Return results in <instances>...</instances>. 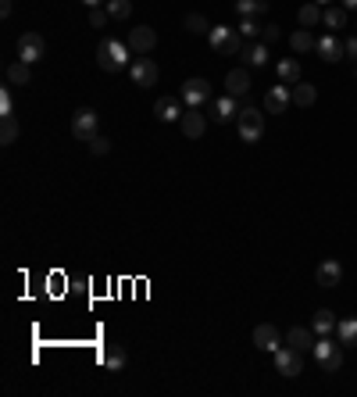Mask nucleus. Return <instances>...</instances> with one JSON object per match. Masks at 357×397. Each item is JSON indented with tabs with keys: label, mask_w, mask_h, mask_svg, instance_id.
Masks as SVG:
<instances>
[{
	"label": "nucleus",
	"mask_w": 357,
	"mask_h": 397,
	"mask_svg": "<svg viewBox=\"0 0 357 397\" xmlns=\"http://www.w3.org/2000/svg\"><path fill=\"white\" fill-rule=\"evenodd\" d=\"M236 11H240L243 18L265 15V11H268V0H236Z\"/></svg>",
	"instance_id": "cd10ccee"
},
{
	"label": "nucleus",
	"mask_w": 357,
	"mask_h": 397,
	"mask_svg": "<svg viewBox=\"0 0 357 397\" xmlns=\"http://www.w3.org/2000/svg\"><path fill=\"white\" fill-rule=\"evenodd\" d=\"M261 29H265V25H258L254 18H243V22H240V36H243V40H258Z\"/></svg>",
	"instance_id": "f704fd0d"
},
{
	"label": "nucleus",
	"mask_w": 357,
	"mask_h": 397,
	"mask_svg": "<svg viewBox=\"0 0 357 397\" xmlns=\"http://www.w3.org/2000/svg\"><path fill=\"white\" fill-rule=\"evenodd\" d=\"M29 79H32V72H29V65H25V61L8 65V83H11V86H29Z\"/></svg>",
	"instance_id": "bb28decb"
},
{
	"label": "nucleus",
	"mask_w": 357,
	"mask_h": 397,
	"mask_svg": "<svg viewBox=\"0 0 357 397\" xmlns=\"http://www.w3.org/2000/svg\"><path fill=\"white\" fill-rule=\"evenodd\" d=\"M136 54H150L154 47H157V32L150 29V25H136L133 32H129V40H126Z\"/></svg>",
	"instance_id": "f8f14e48"
},
{
	"label": "nucleus",
	"mask_w": 357,
	"mask_h": 397,
	"mask_svg": "<svg viewBox=\"0 0 357 397\" xmlns=\"http://www.w3.org/2000/svg\"><path fill=\"white\" fill-rule=\"evenodd\" d=\"M315 279H318V287H336V283L343 279V265H339L336 258H325V261L318 265Z\"/></svg>",
	"instance_id": "a211bd4d"
},
{
	"label": "nucleus",
	"mask_w": 357,
	"mask_h": 397,
	"mask_svg": "<svg viewBox=\"0 0 357 397\" xmlns=\"http://www.w3.org/2000/svg\"><path fill=\"white\" fill-rule=\"evenodd\" d=\"M178 97H183V104L186 107H204L207 100H211V83L207 79H186L183 83V93H178Z\"/></svg>",
	"instance_id": "6e6552de"
},
{
	"label": "nucleus",
	"mask_w": 357,
	"mask_h": 397,
	"mask_svg": "<svg viewBox=\"0 0 357 397\" xmlns=\"http://www.w3.org/2000/svg\"><path fill=\"white\" fill-rule=\"evenodd\" d=\"M104 369H107V372H122V369H126V348H118V344L107 348V351H104Z\"/></svg>",
	"instance_id": "a878e982"
},
{
	"label": "nucleus",
	"mask_w": 357,
	"mask_h": 397,
	"mask_svg": "<svg viewBox=\"0 0 357 397\" xmlns=\"http://www.w3.org/2000/svg\"><path fill=\"white\" fill-rule=\"evenodd\" d=\"M90 150H93V154H107V150H111V140H107V136H100V133H97V136H93V140H90Z\"/></svg>",
	"instance_id": "e433bc0d"
},
{
	"label": "nucleus",
	"mask_w": 357,
	"mask_h": 397,
	"mask_svg": "<svg viewBox=\"0 0 357 397\" xmlns=\"http://www.w3.org/2000/svg\"><path fill=\"white\" fill-rule=\"evenodd\" d=\"M289 47H293L296 54H308V50H318V43H315V36H311L308 29H296V32L289 36Z\"/></svg>",
	"instance_id": "393cba45"
},
{
	"label": "nucleus",
	"mask_w": 357,
	"mask_h": 397,
	"mask_svg": "<svg viewBox=\"0 0 357 397\" xmlns=\"http://www.w3.org/2000/svg\"><path fill=\"white\" fill-rule=\"evenodd\" d=\"M322 22H325L329 29H343V25H346V8H325V11H322Z\"/></svg>",
	"instance_id": "7c9ffc66"
},
{
	"label": "nucleus",
	"mask_w": 357,
	"mask_h": 397,
	"mask_svg": "<svg viewBox=\"0 0 357 397\" xmlns=\"http://www.w3.org/2000/svg\"><path fill=\"white\" fill-rule=\"evenodd\" d=\"M275 369H279L286 379L301 376V372H304V355L296 351V348H289V344H286V348H279V351H275Z\"/></svg>",
	"instance_id": "0eeeda50"
},
{
	"label": "nucleus",
	"mask_w": 357,
	"mask_h": 397,
	"mask_svg": "<svg viewBox=\"0 0 357 397\" xmlns=\"http://www.w3.org/2000/svg\"><path fill=\"white\" fill-rule=\"evenodd\" d=\"M318 100V90L311 83H293V104H301V107H311Z\"/></svg>",
	"instance_id": "5701e85b"
},
{
	"label": "nucleus",
	"mask_w": 357,
	"mask_h": 397,
	"mask_svg": "<svg viewBox=\"0 0 357 397\" xmlns=\"http://www.w3.org/2000/svg\"><path fill=\"white\" fill-rule=\"evenodd\" d=\"M346 54H350V61L357 65V36H353V40H346Z\"/></svg>",
	"instance_id": "58836bf2"
},
{
	"label": "nucleus",
	"mask_w": 357,
	"mask_h": 397,
	"mask_svg": "<svg viewBox=\"0 0 357 397\" xmlns=\"http://www.w3.org/2000/svg\"><path fill=\"white\" fill-rule=\"evenodd\" d=\"M225 93H232V97H247V93H250V76H247L243 69H232V72L225 76Z\"/></svg>",
	"instance_id": "6ab92c4d"
},
{
	"label": "nucleus",
	"mask_w": 357,
	"mask_h": 397,
	"mask_svg": "<svg viewBox=\"0 0 357 397\" xmlns=\"http://www.w3.org/2000/svg\"><path fill=\"white\" fill-rule=\"evenodd\" d=\"M311 355H315V362L322 365V372H336V369L343 365V351L336 348V340H332V336H322V340H315Z\"/></svg>",
	"instance_id": "39448f33"
},
{
	"label": "nucleus",
	"mask_w": 357,
	"mask_h": 397,
	"mask_svg": "<svg viewBox=\"0 0 357 397\" xmlns=\"http://www.w3.org/2000/svg\"><path fill=\"white\" fill-rule=\"evenodd\" d=\"M236 126H240V136L243 143H258L265 136V115L258 107H240V115H236Z\"/></svg>",
	"instance_id": "7ed1b4c3"
},
{
	"label": "nucleus",
	"mask_w": 357,
	"mask_h": 397,
	"mask_svg": "<svg viewBox=\"0 0 357 397\" xmlns=\"http://www.w3.org/2000/svg\"><path fill=\"white\" fill-rule=\"evenodd\" d=\"M97 133H100V115H97L93 107H79L75 115H72V136L83 140V143H90Z\"/></svg>",
	"instance_id": "20e7f679"
},
{
	"label": "nucleus",
	"mask_w": 357,
	"mask_h": 397,
	"mask_svg": "<svg viewBox=\"0 0 357 397\" xmlns=\"http://www.w3.org/2000/svg\"><path fill=\"white\" fill-rule=\"evenodd\" d=\"M86 8H100V4H107V0H83Z\"/></svg>",
	"instance_id": "a19ab883"
},
{
	"label": "nucleus",
	"mask_w": 357,
	"mask_h": 397,
	"mask_svg": "<svg viewBox=\"0 0 357 397\" xmlns=\"http://www.w3.org/2000/svg\"><path fill=\"white\" fill-rule=\"evenodd\" d=\"M296 18H301V29H311V25H318V22H322V8L311 0V4H304V8H301V15H296Z\"/></svg>",
	"instance_id": "c756f323"
},
{
	"label": "nucleus",
	"mask_w": 357,
	"mask_h": 397,
	"mask_svg": "<svg viewBox=\"0 0 357 397\" xmlns=\"http://www.w3.org/2000/svg\"><path fill=\"white\" fill-rule=\"evenodd\" d=\"M129 76H133V83H136V86H154V83H157V76H161V69H157L150 58H136V61L129 65Z\"/></svg>",
	"instance_id": "1a4fd4ad"
},
{
	"label": "nucleus",
	"mask_w": 357,
	"mask_h": 397,
	"mask_svg": "<svg viewBox=\"0 0 357 397\" xmlns=\"http://www.w3.org/2000/svg\"><path fill=\"white\" fill-rule=\"evenodd\" d=\"M286 344L289 348H296L301 355H308L311 348H315V329H304V326H293L289 333H286Z\"/></svg>",
	"instance_id": "f3484780"
},
{
	"label": "nucleus",
	"mask_w": 357,
	"mask_h": 397,
	"mask_svg": "<svg viewBox=\"0 0 357 397\" xmlns=\"http://www.w3.org/2000/svg\"><path fill=\"white\" fill-rule=\"evenodd\" d=\"M289 104H293V86H272L265 93V111L268 115H282Z\"/></svg>",
	"instance_id": "9d476101"
},
{
	"label": "nucleus",
	"mask_w": 357,
	"mask_h": 397,
	"mask_svg": "<svg viewBox=\"0 0 357 397\" xmlns=\"http://www.w3.org/2000/svg\"><path fill=\"white\" fill-rule=\"evenodd\" d=\"M336 336H339V344H346V348H357V319H339V326H336Z\"/></svg>",
	"instance_id": "b1692460"
},
{
	"label": "nucleus",
	"mask_w": 357,
	"mask_h": 397,
	"mask_svg": "<svg viewBox=\"0 0 357 397\" xmlns=\"http://www.w3.org/2000/svg\"><path fill=\"white\" fill-rule=\"evenodd\" d=\"M336 326H339V322H336V312L322 308V312L315 315V326H311V329H315L318 336H332V333H336Z\"/></svg>",
	"instance_id": "4be33fe9"
},
{
	"label": "nucleus",
	"mask_w": 357,
	"mask_h": 397,
	"mask_svg": "<svg viewBox=\"0 0 357 397\" xmlns=\"http://www.w3.org/2000/svg\"><path fill=\"white\" fill-rule=\"evenodd\" d=\"M43 54H47V43H43L40 32H22V36H18V61L36 65Z\"/></svg>",
	"instance_id": "423d86ee"
},
{
	"label": "nucleus",
	"mask_w": 357,
	"mask_h": 397,
	"mask_svg": "<svg viewBox=\"0 0 357 397\" xmlns=\"http://www.w3.org/2000/svg\"><path fill=\"white\" fill-rule=\"evenodd\" d=\"M240 97H232V93H222L214 104H211V115L218 119V122H229V119H236L240 115V104H236Z\"/></svg>",
	"instance_id": "dca6fc26"
},
{
	"label": "nucleus",
	"mask_w": 357,
	"mask_h": 397,
	"mask_svg": "<svg viewBox=\"0 0 357 397\" xmlns=\"http://www.w3.org/2000/svg\"><path fill=\"white\" fill-rule=\"evenodd\" d=\"M178 126H183V133H186L190 140H197V136H204L207 119L200 115V107H186V111H183V119H178Z\"/></svg>",
	"instance_id": "ddd939ff"
},
{
	"label": "nucleus",
	"mask_w": 357,
	"mask_h": 397,
	"mask_svg": "<svg viewBox=\"0 0 357 397\" xmlns=\"http://www.w3.org/2000/svg\"><path fill=\"white\" fill-rule=\"evenodd\" d=\"M261 36H265V43H275V40H279V25H265Z\"/></svg>",
	"instance_id": "4c0bfd02"
},
{
	"label": "nucleus",
	"mask_w": 357,
	"mask_h": 397,
	"mask_svg": "<svg viewBox=\"0 0 357 397\" xmlns=\"http://www.w3.org/2000/svg\"><path fill=\"white\" fill-rule=\"evenodd\" d=\"M315 4H318V8H322V4H332V0H315Z\"/></svg>",
	"instance_id": "37998d69"
},
{
	"label": "nucleus",
	"mask_w": 357,
	"mask_h": 397,
	"mask_svg": "<svg viewBox=\"0 0 357 397\" xmlns=\"http://www.w3.org/2000/svg\"><path fill=\"white\" fill-rule=\"evenodd\" d=\"M343 8H357V0H343Z\"/></svg>",
	"instance_id": "79ce46f5"
},
{
	"label": "nucleus",
	"mask_w": 357,
	"mask_h": 397,
	"mask_svg": "<svg viewBox=\"0 0 357 397\" xmlns=\"http://www.w3.org/2000/svg\"><path fill=\"white\" fill-rule=\"evenodd\" d=\"M104 8H107V15H111L114 22H126V18L133 15V4H129V0H107Z\"/></svg>",
	"instance_id": "c85d7f7f"
},
{
	"label": "nucleus",
	"mask_w": 357,
	"mask_h": 397,
	"mask_svg": "<svg viewBox=\"0 0 357 397\" xmlns=\"http://www.w3.org/2000/svg\"><path fill=\"white\" fill-rule=\"evenodd\" d=\"M15 140H18V122H15V115H11V119H4V126H0V143L8 147V143H15Z\"/></svg>",
	"instance_id": "473e14b6"
},
{
	"label": "nucleus",
	"mask_w": 357,
	"mask_h": 397,
	"mask_svg": "<svg viewBox=\"0 0 357 397\" xmlns=\"http://www.w3.org/2000/svg\"><path fill=\"white\" fill-rule=\"evenodd\" d=\"M129 58H133V47L129 43H122V40H100V47H97V65L104 69V72H122V69H129Z\"/></svg>",
	"instance_id": "f257e3e1"
},
{
	"label": "nucleus",
	"mask_w": 357,
	"mask_h": 397,
	"mask_svg": "<svg viewBox=\"0 0 357 397\" xmlns=\"http://www.w3.org/2000/svg\"><path fill=\"white\" fill-rule=\"evenodd\" d=\"M154 115L161 119V122H178L183 119V97H157V104H154Z\"/></svg>",
	"instance_id": "9b49d317"
},
{
	"label": "nucleus",
	"mask_w": 357,
	"mask_h": 397,
	"mask_svg": "<svg viewBox=\"0 0 357 397\" xmlns=\"http://www.w3.org/2000/svg\"><path fill=\"white\" fill-rule=\"evenodd\" d=\"M107 18H111V15H107V8H93V11H90V25H93V29L107 25Z\"/></svg>",
	"instance_id": "c9c22d12"
},
{
	"label": "nucleus",
	"mask_w": 357,
	"mask_h": 397,
	"mask_svg": "<svg viewBox=\"0 0 357 397\" xmlns=\"http://www.w3.org/2000/svg\"><path fill=\"white\" fill-rule=\"evenodd\" d=\"M183 25H186L193 36H207V32H211V22H207L204 15H186V22H183Z\"/></svg>",
	"instance_id": "2f4dec72"
},
{
	"label": "nucleus",
	"mask_w": 357,
	"mask_h": 397,
	"mask_svg": "<svg viewBox=\"0 0 357 397\" xmlns=\"http://www.w3.org/2000/svg\"><path fill=\"white\" fill-rule=\"evenodd\" d=\"M318 54H322V61H339L343 54H346V43L336 36V32H325L318 40Z\"/></svg>",
	"instance_id": "2eb2a0df"
},
{
	"label": "nucleus",
	"mask_w": 357,
	"mask_h": 397,
	"mask_svg": "<svg viewBox=\"0 0 357 397\" xmlns=\"http://www.w3.org/2000/svg\"><path fill=\"white\" fill-rule=\"evenodd\" d=\"M207 43L218 54H240L243 50V36H240V29H232V25H211Z\"/></svg>",
	"instance_id": "f03ea898"
},
{
	"label": "nucleus",
	"mask_w": 357,
	"mask_h": 397,
	"mask_svg": "<svg viewBox=\"0 0 357 397\" xmlns=\"http://www.w3.org/2000/svg\"><path fill=\"white\" fill-rule=\"evenodd\" d=\"M240 54H243V61L254 65V69H265L268 65V43H247Z\"/></svg>",
	"instance_id": "412c9836"
},
{
	"label": "nucleus",
	"mask_w": 357,
	"mask_h": 397,
	"mask_svg": "<svg viewBox=\"0 0 357 397\" xmlns=\"http://www.w3.org/2000/svg\"><path fill=\"white\" fill-rule=\"evenodd\" d=\"M0 15H4V18L11 15V0H0Z\"/></svg>",
	"instance_id": "ea45409f"
},
{
	"label": "nucleus",
	"mask_w": 357,
	"mask_h": 397,
	"mask_svg": "<svg viewBox=\"0 0 357 397\" xmlns=\"http://www.w3.org/2000/svg\"><path fill=\"white\" fill-rule=\"evenodd\" d=\"M275 72H279V83H286V86L301 83V61H296V58H279Z\"/></svg>",
	"instance_id": "aec40b11"
},
{
	"label": "nucleus",
	"mask_w": 357,
	"mask_h": 397,
	"mask_svg": "<svg viewBox=\"0 0 357 397\" xmlns=\"http://www.w3.org/2000/svg\"><path fill=\"white\" fill-rule=\"evenodd\" d=\"M254 344H258L261 351H272V355H275V351L282 348V340H279V329H275L272 322H261V326L254 329Z\"/></svg>",
	"instance_id": "4468645a"
},
{
	"label": "nucleus",
	"mask_w": 357,
	"mask_h": 397,
	"mask_svg": "<svg viewBox=\"0 0 357 397\" xmlns=\"http://www.w3.org/2000/svg\"><path fill=\"white\" fill-rule=\"evenodd\" d=\"M11 115H15V97L4 86V90H0V119H11Z\"/></svg>",
	"instance_id": "72a5a7b5"
}]
</instances>
